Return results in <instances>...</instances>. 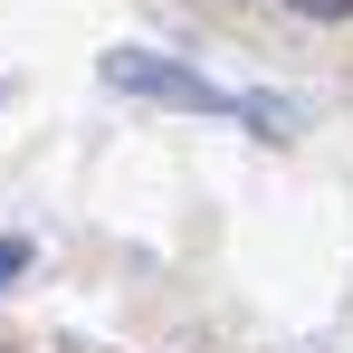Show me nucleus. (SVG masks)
<instances>
[{"mask_svg":"<svg viewBox=\"0 0 353 353\" xmlns=\"http://www.w3.org/2000/svg\"><path fill=\"white\" fill-rule=\"evenodd\" d=\"M105 86L115 96H153V105H181V115H239L230 86H210L201 67L163 58V48H105Z\"/></svg>","mask_w":353,"mask_h":353,"instance_id":"1","label":"nucleus"},{"mask_svg":"<svg viewBox=\"0 0 353 353\" xmlns=\"http://www.w3.org/2000/svg\"><path fill=\"white\" fill-rule=\"evenodd\" d=\"M19 268H29V239H0V287H10Z\"/></svg>","mask_w":353,"mask_h":353,"instance_id":"2","label":"nucleus"},{"mask_svg":"<svg viewBox=\"0 0 353 353\" xmlns=\"http://www.w3.org/2000/svg\"><path fill=\"white\" fill-rule=\"evenodd\" d=\"M296 10H315V19H344V10H353V0H296Z\"/></svg>","mask_w":353,"mask_h":353,"instance_id":"3","label":"nucleus"}]
</instances>
